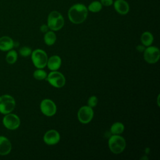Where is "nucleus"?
I'll list each match as a JSON object with an SVG mask.
<instances>
[{"mask_svg": "<svg viewBox=\"0 0 160 160\" xmlns=\"http://www.w3.org/2000/svg\"><path fill=\"white\" fill-rule=\"evenodd\" d=\"M20 119L15 114L8 113L4 114L2 118V124L6 128L9 130H15L20 126Z\"/></svg>", "mask_w": 160, "mask_h": 160, "instance_id": "obj_7", "label": "nucleus"}, {"mask_svg": "<svg viewBox=\"0 0 160 160\" xmlns=\"http://www.w3.org/2000/svg\"><path fill=\"white\" fill-rule=\"evenodd\" d=\"M44 40L47 45L51 46L54 44L56 41V36L52 31H47L44 36Z\"/></svg>", "mask_w": 160, "mask_h": 160, "instance_id": "obj_17", "label": "nucleus"}, {"mask_svg": "<svg viewBox=\"0 0 160 160\" xmlns=\"http://www.w3.org/2000/svg\"><path fill=\"white\" fill-rule=\"evenodd\" d=\"M14 42L9 36H4L0 38V51H8L13 48Z\"/></svg>", "mask_w": 160, "mask_h": 160, "instance_id": "obj_14", "label": "nucleus"}, {"mask_svg": "<svg viewBox=\"0 0 160 160\" xmlns=\"http://www.w3.org/2000/svg\"><path fill=\"white\" fill-rule=\"evenodd\" d=\"M19 53L22 57H28L31 54L32 50L28 46H23L19 49Z\"/></svg>", "mask_w": 160, "mask_h": 160, "instance_id": "obj_22", "label": "nucleus"}, {"mask_svg": "<svg viewBox=\"0 0 160 160\" xmlns=\"http://www.w3.org/2000/svg\"><path fill=\"white\" fill-rule=\"evenodd\" d=\"M94 116V111L92 108L89 106H84L81 107L78 112V120L83 124L89 122Z\"/></svg>", "mask_w": 160, "mask_h": 160, "instance_id": "obj_9", "label": "nucleus"}, {"mask_svg": "<svg viewBox=\"0 0 160 160\" xmlns=\"http://www.w3.org/2000/svg\"><path fill=\"white\" fill-rule=\"evenodd\" d=\"M124 130V126L120 122L114 123L111 127V132L112 134H120Z\"/></svg>", "mask_w": 160, "mask_h": 160, "instance_id": "obj_19", "label": "nucleus"}, {"mask_svg": "<svg viewBox=\"0 0 160 160\" xmlns=\"http://www.w3.org/2000/svg\"><path fill=\"white\" fill-rule=\"evenodd\" d=\"M145 46L144 45H138L136 47V49L138 50V51L139 52H144V51L145 50Z\"/></svg>", "mask_w": 160, "mask_h": 160, "instance_id": "obj_26", "label": "nucleus"}, {"mask_svg": "<svg viewBox=\"0 0 160 160\" xmlns=\"http://www.w3.org/2000/svg\"><path fill=\"white\" fill-rule=\"evenodd\" d=\"M16 106L14 98L9 94L0 96V113L6 114L11 112Z\"/></svg>", "mask_w": 160, "mask_h": 160, "instance_id": "obj_5", "label": "nucleus"}, {"mask_svg": "<svg viewBox=\"0 0 160 160\" xmlns=\"http://www.w3.org/2000/svg\"><path fill=\"white\" fill-rule=\"evenodd\" d=\"M101 3L104 6H109L113 4L112 0H101Z\"/></svg>", "mask_w": 160, "mask_h": 160, "instance_id": "obj_24", "label": "nucleus"}, {"mask_svg": "<svg viewBox=\"0 0 160 160\" xmlns=\"http://www.w3.org/2000/svg\"><path fill=\"white\" fill-rule=\"evenodd\" d=\"M114 9L120 14L125 15L129 11V6L125 0H116L114 2Z\"/></svg>", "mask_w": 160, "mask_h": 160, "instance_id": "obj_13", "label": "nucleus"}, {"mask_svg": "<svg viewBox=\"0 0 160 160\" xmlns=\"http://www.w3.org/2000/svg\"><path fill=\"white\" fill-rule=\"evenodd\" d=\"M48 29H49V28H48V25H46V24H42L40 27V30L42 32H46L47 31H48Z\"/></svg>", "mask_w": 160, "mask_h": 160, "instance_id": "obj_25", "label": "nucleus"}, {"mask_svg": "<svg viewBox=\"0 0 160 160\" xmlns=\"http://www.w3.org/2000/svg\"><path fill=\"white\" fill-rule=\"evenodd\" d=\"M43 140L48 145H54L60 141V134L56 130L51 129L44 134Z\"/></svg>", "mask_w": 160, "mask_h": 160, "instance_id": "obj_11", "label": "nucleus"}, {"mask_svg": "<svg viewBox=\"0 0 160 160\" xmlns=\"http://www.w3.org/2000/svg\"><path fill=\"white\" fill-rule=\"evenodd\" d=\"M12 145L10 141L5 136H0V155H8L11 151Z\"/></svg>", "mask_w": 160, "mask_h": 160, "instance_id": "obj_12", "label": "nucleus"}, {"mask_svg": "<svg viewBox=\"0 0 160 160\" xmlns=\"http://www.w3.org/2000/svg\"><path fill=\"white\" fill-rule=\"evenodd\" d=\"M102 4L101 2L98 1H92L88 7V10L92 12H98L102 9Z\"/></svg>", "mask_w": 160, "mask_h": 160, "instance_id": "obj_20", "label": "nucleus"}, {"mask_svg": "<svg viewBox=\"0 0 160 160\" xmlns=\"http://www.w3.org/2000/svg\"><path fill=\"white\" fill-rule=\"evenodd\" d=\"M98 99L97 98L96 96H91L89 99H88V105L91 107V108H94L95 107L97 104H98Z\"/></svg>", "mask_w": 160, "mask_h": 160, "instance_id": "obj_23", "label": "nucleus"}, {"mask_svg": "<svg viewBox=\"0 0 160 160\" xmlns=\"http://www.w3.org/2000/svg\"><path fill=\"white\" fill-rule=\"evenodd\" d=\"M40 109L42 114L47 116H54L57 110L55 103L49 99H44L41 101Z\"/></svg>", "mask_w": 160, "mask_h": 160, "instance_id": "obj_10", "label": "nucleus"}, {"mask_svg": "<svg viewBox=\"0 0 160 160\" xmlns=\"http://www.w3.org/2000/svg\"><path fill=\"white\" fill-rule=\"evenodd\" d=\"M153 36L152 34L148 31L144 32L141 36V41L144 46H149L152 44L153 42Z\"/></svg>", "mask_w": 160, "mask_h": 160, "instance_id": "obj_16", "label": "nucleus"}, {"mask_svg": "<svg viewBox=\"0 0 160 160\" xmlns=\"http://www.w3.org/2000/svg\"><path fill=\"white\" fill-rule=\"evenodd\" d=\"M46 79L51 85L57 88L63 87L66 83V79L64 75L57 71H52L47 75Z\"/></svg>", "mask_w": 160, "mask_h": 160, "instance_id": "obj_6", "label": "nucleus"}, {"mask_svg": "<svg viewBox=\"0 0 160 160\" xmlns=\"http://www.w3.org/2000/svg\"><path fill=\"white\" fill-rule=\"evenodd\" d=\"M88 8L82 4H76L72 6L68 11V18L74 24L83 22L88 16Z\"/></svg>", "mask_w": 160, "mask_h": 160, "instance_id": "obj_1", "label": "nucleus"}, {"mask_svg": "<svg viewBox=\"0 0 160 160\" xmlns=\"http://www.w3.org/2000/svg\"><path fill=\"white\" fill-rule=\"evenodd\" d=\"M18 59V53L15 50L11 49L8 51L6 56V61L9 64H12L16 62Z\"/></svg>", "mask_w": 160, "mask_h": 160, "instance_id": "obj_18", "label": "nucleus"}, {"mask_svg": "<svg viewBox=\"0 0 160 160\" xmlns=\"http://www.w3.org/2000/svg\"><path fill=\"white\" fill-rule=\"evenodd\" d=\"M64 24V20L60 12L56 11L51 12L48 17V26L52 31L60 30Z\"/></svg>", "mask_w": 160, "mask_h": 160, "instance_id": "obj_3", "label": "nucleus"}, {"mask_svg": "<svg viewBox=\"0 0 160 160\" xmlns=\"http://www.w3.org/2000/svg\"><path fill=\"white\" fill-rule=\"evenodd\" d=\"M61 65V59L58 55H54L51 56L47 62V66L48 68L51 71L58 70Z\"/></svg>", "mask_w": 160, "mask_h": 160, "instance_id": "obj_15", "label": "nucleus"}, {"mask_svg": "<svg viewBox=\"0 0 160 160\" xmlns=\"http://www.w3.org/2000/svg\"><path fill=\"white\" fill-rule=\"evenodd\" d=\"M126 141L119 134L112 135L108 141V146L111 152L114 154L122 152L126 148Z\"/></svg>", "mask_w": 160, "mask_h": 160, "instance_id": "obj_2", "label": "nucleus"}, {"mask_svg": "<svg viewBox=\"0 0 160 160\" xmlns=\"http://www.w3.org/2000/svg\"><path fill=\"white\" fill-rule=\"evenodd\" d=\"M159 57V49L155 46H148L144 51V59L148 63L154 64L158 62Z\"/></svg>", "mask_w": 160, "mask_h": 160, "instance_id": "obj_8", "label": "nucleus"}, {"mask_svg": "<svg viewBox=\"0 0 160 160\" xmlns=\"http://www.w3.org/2000/svg\"><path fill=\"white\" fill-rule=\"evenodd\" d=\"M47 73L42 69H38L33 72L34 78L37 80H43L46 78Z\"/></svg>", "mask_w": 160, "mask_h": 160, "instance_id": "obj_21", "label": "nucleus"}, {"mask_svg": "<svg viewBox=\"0 0 160 160\" xmlns=\"http://www.w3.org/2000/svg\"><path fill=\"white\" fill-rule=\"evenodd\" d=\"M33 64L38 69H42L47 65L48 56L46 52L41 49H36L31 54Z\"/></svg>", "mask_w": 160, "mask_h": 160, "instance_id": "obj_4", "label": "nucleus"}]
</instances>
